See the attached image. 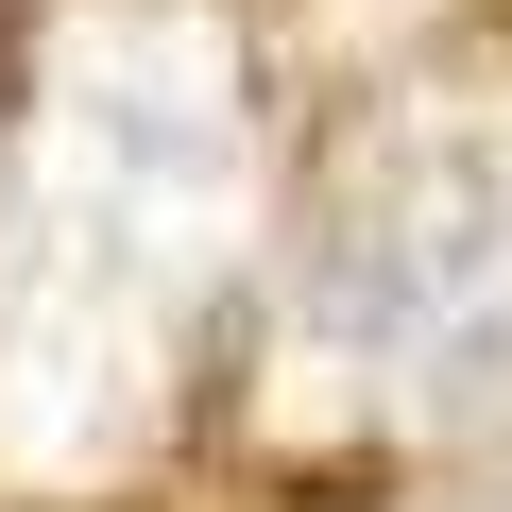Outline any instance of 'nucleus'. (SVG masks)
<instances>
[{"label": "nucleus", "instance_id": "obj_1", "mask_svg": "<svg viewBox=\"0 0 512 512\" xmlns=\"http://www.w3.org/2000/svg\"><path fill=\"white\" fill-rule=\"evenodd\" d=\"M325 308L359 359H512V154L427 137L325 239Z\"/></svg>", "mask_w": 512, "mask_h": 512}]
</instances>
